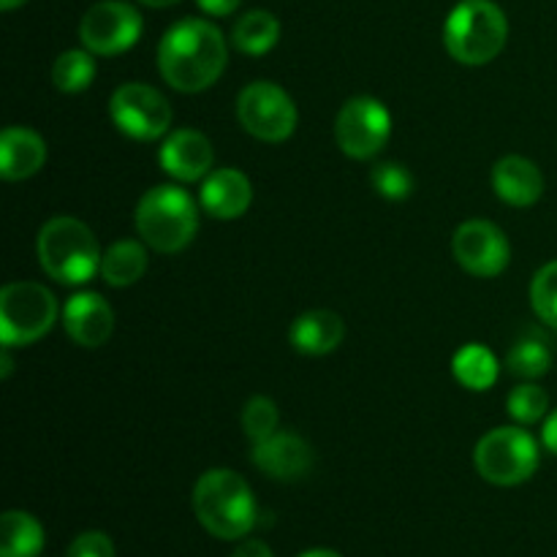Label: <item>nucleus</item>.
<instances>
[{
	"mask_svg": "<svg viewBox=\"0 0 557 557\" xmlns=\"http://www.w3.org/2000/svg\"><path fill=\"white\" fill-rule=\"evenodd\" d=\"M253 466L281 482H297L313 468V449L294 433H275L253 444Z\"/></svg>",
	"mask_w": 557,
	"mask_h": 557,
	"instance_id": "13",
	"label": "nucleus"
},
{
	"mask_svg": "<svg viewBox=\"0 0 557 557\" xmlns=\"http://www.w3.org/2000/svg\"><path fill=\"white\" fill-rule=\"evenodd\" d=\"M370 183H373V188L389 201L408 199V196H411V190H413L411 172H408V169L403 166V163H397V161L379 163V166L370 172Z\"/></svg>",
	"mask_w": 557,
	"mask_h": 557,
	"instance_id": "28",
	"label": "nucleus"
},
{
	"mask_svg": "<svg viewBox=\"0 0 557 557\" xmlns=\"http://www.w3.org/2000/svg\"><path fill=\"white\" fill-rule=\"evenodd\" d=\"M0 375H3V379H9V375H11V354H9V346H3V370H0Z\"/></svg>",
	"mask_w": 557,
	"mask_h": 557,
	"instance_id": "34",
	"label": "nucleus"
},
{
	"mask_svg": "<svg viewBox=\"0 0 557 557\" xmlns=\"http://www.w3.org/2000/svg\"><path fill=\"white\" fill-rule=\"evenodd\" d=\"M451 370H455V379L460 381L466 389L484 392L495 384V379H498V359H495V354L490 351V348L471 343V346L460 348V351L455 354Z\"/></svg>",
	"mask_w": 557,
	"mask_h": 557,
	"instance_id": "23",
	"label": "nucleus"
},
{
	"mask_svg": "<svg viewBox=\"0 0 557 557\" xmlns=\"http://www.w3.org/2000/svg\"><path fill=\"white\" fill-rule=\"evenodd\" d=\"M65 557H114V544L107 533H82V536L74 539Z\"/></svg>",
	"mask_w": 557,
	"mask_h": 557,
	"instance_id": "30",
	"label": "nucleus"
},
{
	"mask_svg": "<svg viewBox=\"0 0 557 557\" xmlns=\"http://www.w3.org/2000/svg\"><path fill=\"white\" fill-rule=\"evenodd\" d=\"M506 364H509V373L517 375V379H539V375L553 368V348L544 337L528 335L511 346Z\"/></svg>",
	"mask_w": 557,
	"mask_h": 557,
	"instance_id": "24",
	"label": "nucleus"
},
{
	"mask_svg": "<svg viewBox=\"0 0 557 557\" xmlns=\"http://www.w3.org/2000/svg\"><path fill=\"white\" fill-rule=\"evenodd\" d=\"M253 201L250 180L237 169H218L201 185V207L218 221H234L245 215Z\"/></svg>",
	"mask_w": 557,
	"mask_h": 557,
	"instance_id": "16",
	"label": "nucleus"
},
{
	"mask_svg": "<svg viewBox=\"0 0 557 557\" xmlns=\"http://www.w3.org/2000/svg\"><path fill=\"white\" fill-rule=\"evenodd\" d=\"M243 430L253 444L277 433V406L270 397H250L243 411Z\"/></svg>",
	"mask_w": 557,
	"mask_h": 557,
	"instance_id": "27",
	"label": "nucleus"
},
{
	"mask_svg": "<svg viewBox=\"0 0 557 557\" xmlns=\"http://www.w3.org/2000/svg\"><path fill=\"white\" fill-rule=\"evenodd\" d=\"M44 528L27 511H5L0 520V557H38Z\"/></svg>",
	"mask_w": 557,
	"mask_h": 557,
	"instance_id": "20",
	"label": "nucleus"
},
{
	"mask_svg": "<svg viewBox=\"0 0 557 557\" xmlns=\"http://www.w3.org/2000/svg\"><path fill=\"white\" fill-rule=\"evenodd\" d=\"M147 270V250L145 245L134 243V239H123L114 243L107 253L101 256V277L109 286H131L139 281Z\"/></svg>",
	"mask_w": 557,
	"mask_h": 557,
	"instance_id": "21",
	"label": "nucleus"
},
{
	"mask_svg": "<svg viewBox=\"0 0 557 557\" xmlns=\"http://www.w3.org/2000/svg\"><path fill=\"white\" fill-rule=\"evenodd\" d=\"M47 161V141L30 128H5L0 136V174L9 183L27 180Z\"/></svg>",
	"mask_w": 557,
	"mask_h": 557,
	"instance_id": "18",
	"label": "nucleus"
},
{
	"mask_svg": "<svg viewBox=\"0 0 557 557\" xmlns=\"http://www.w3.org/2000/svg\"><path fill=\"white\" fill-rule=\"evenodd\" d=\"M457 264L476 277H495L509 267L511 248L506 234L490 221H468L451 237Z\"/></svg>",
	"mask_w": 557,
	"mask_h": 557,
	"instance_id": "12",
	"label": "nucleus"
},
{
	"mask_svg": "<svg viewBox=\"0 0 557 557\" xmlns=\"http://www.w3.org/2000/svg\"><path fill=\"white\" fill-rule=\"evenodd\" d=\"M141 14L123 0L96 3L79 22V41L92 54H120L141 36Z\"/></svg>",
	"mask_w": 557,
	"mask_h": 557,
	"instance_id": "11",
	"label": "nucleus"
},
{
	"mask_svg": "<svg viewBox=\"0 0 557 557\" xmlns=\"http://www.w3.org/2000/svg\"><path fill=\"white\" fill-rule=\"evenodd\" d=\"M531 302L539 319L557 330V261H549L536 272L531 283Z\"/></svg>",
	"mask_w": 557,
	"mask_h": 557,
	"instance_id": "26",
	"label": "nucleus"
},
{
	"mask_svg": "<svg viewBox=\"0 0 557 557\" xmlns=\"http://www.w3.org/2000/svg\"><path fill=\"white\" fill-rule=\"evenodd\" d=\"M199 228V212L188 190L177 185H158L141 196L136 207V232L158 253H177L188 248Z\"/></svg>",
	"mask_w": 557,
	"mask_h": 557,
	"instance_id": "5",
	"label": "nucleus"
},
{
	"mask_svg": "<svg viewBox=\"0 0 557 557\" xmlns=\"http://www.w3.org/2000/svg\"><path fill=\"white\" fill-rule=\"evenodd\" d=\"M389 134L392 114L379 98H351L335 120L337 147L348 158H357V161H368V158L379 156L386 141H389Z\"/></svg>",
	"mask_w": 557,
	"mask_h": 557,
	"instance_id": "10",
	"label": "nucleus"
},
{
	"mask_svg": "<svg viewBox=\"0 0 557 557\" xmlns=\"http://www.w3.org/2000/svg\"><path fill=\"white\" fill-rule=\"evenodd\" d=\"M194 511L207 533L223 542L248 536L259 517L248 482L228 468H212L196 482Z\"/></svg>",
	"mask_w": 557,
	"mask_h": 557,
	"instance_id": "2",
	"label": "nucleus"
},
{
	"mask_svg": "<svg viewBox=\"0 0 557 557\" xmlns=\"http://www.w3.org/2000/svg\"><path fill=\"white\" fill-rule=\"evenodd\" d=\"M215 152H212L210 139L199 131L180 128L163 141L161 147V166L169 177L177 183H196L212 169Z\"/></svg>",
	"mask_w": 557,
	"mask_h": 557,
	"instance_id": "15",
	"label": "nucleus"
},
{
	"mask_svg": "<svg viewBox=\"0 0 557 557\" xmlns=\"http://www.w3.org/2000/svg\"><path fill=\"white\" fill-rule=\"evenodd\" d=\"M547 408H549L547 392L536 384H520L509 395V413L520 424L542 422L544 413H547Z\"/></svg>",
	"mask_w": 557,
	"mask_h": 557,
	"instance_id": "29",
	"label": "nucleus"
},
{
	"mask_svg": "<svg viewBox=\"0 0 557 557\" xmlns=\"http://www.w3.org/2000/svg\"><path fill=\"white\" fill-rule=\"evenodd\" d=\"M145 5H152V9H166V5L180 3V0H141Z\"/></svg>",
	"mask_w": 557,
	"mask_h": 557,
	"instance_id": "35",
	"label": "nucleus"
},
{
	"mask_svg": "<svg viewBox=\"0 0 557 557\" xmlns=\"http://www.w3.org/2000/svg\"><path fill=\"white\" fill-rule=\"evenodd\" d=\"M226 38L207 20H180L158 44L161 76L180 92H201L226 69Z\"/></svg>",
	"mask_w": 557,
	"mask_h": 557,
	"instance_id": "1",
	"label": "nucleus"
},
{
	"mask_svg": "<svg viewBox=\"0 0 557 557\" xmlns=\"http://www.w3.org/2000/svg\"><path fill=\"white\" fill-rule=\"evenodd\" d=\"M199 3L201 11H207V14L212 16H228L237 11V5L243 3V0H196Z\"/></svg>",
	"mask_w": 557,
	"mask_h": 557,
	"instance_id": "31",
	"label": "nucleus"
},
{
	"mask_svg": "<svg viewBox=\"0 0 557 557\" xmlns=\"http://www.w3.org/2000/svg\"><path fill=\"white\" fill-rule=\"evenodd\" d=\"M544 446H547L553 455H557V408L553 413L547 417V422H544Z\"/></svg>",
	"mask_w": 557,
	"mask_h": 557,
	"instance_id": "33",
	"label": "nucleus"
},
{
	"mask_svg": "<svg viewBox=\"0 0 557 557\" xmlns=\"http://www.w3.org/2000/svg\"><path fill=\"white\" fill-rule=\"evenodd\" d=\"M277 38H281V22L270 11H248L232 30V44L245 54H267Z\"/></svg>",
	"mask_w": 557,
	"mask_h": 557,
	"instance_id": "22",
	"label": "nucleus"
},
{
	"mask_svg": "<svg viewBox=\"0 0 557 557\" xmlns=\"http://www.w3.org/2000/svg\"><path fill=\"white\" fill-rule=\"evenodd\" d=\"M346 337V324L332 310H308L292 324V346L305 357H324Z\"/></svg>",
	"mask_w": 557,
	"mask_h": 557,
	"instance_id": "19",
	"label": "nucleus"
},
{
	"mask_svg": "<svg viewBox=\"0 0 557 557\" xmlns=\"http://www.w3.org/2000/svg\"><path fill=\"white\" fill-rule=\"evenodd\" d=\"M109 114L125 136L139 141L161 139L172 125V103L156 87L128 82L114 90Z\"/></svg>",
	"mask_w": 557,
	"mask_h": 557,
	"instance_id": "9",
	"label": "nucleus"
},
{
	"mask_svg": "<svg viewBox=\"0 0 557 557\" xmlns=\"http://www.w3.org/2000/svg\"><path fill=\"white\" fill-rule=\"evenodd\" d=\"M237 117L250 136L261 141H286L297 128V107L283 87L250 82L237 98Z\"/></svg>",
	"mask_w": 557,
	"mask_h": 557,
	"instance_id": "8",
	"label": "nucleus"
},
{
	"mask_svg": "<svg viewBox=\"0 0 557 557\" xmlns=\"http://www.w3.org/2000/svg\"><path fill=\"white\" fill-rule=\"evenodd\" d=\"M96 60L85 49H69L52 65V82L60 92H82L92 85Z\"/></svg>",
	"mask_w": 557,
	"mask_h": 557,
	"instance_id": "25",
	"label": "nucleus"
},
{
	"mask_svg": "<svg viewBox=\"0 0 557 557\" xmlns=\"http://www.w3.org/2000/svg\"><path fill=\"white\" fill-rule=\"evenodd\" d=\"M38 264L52 281L82 286L101 272V248L90 228L76 218H52L41 226L36 243Z\"/></svg>",
	"mask_w": 557,
	"mask_h": 557,
	"instance_id": "3",
	"label": "nucleus"
},
{
	"mask_svg": "<svg viewBox=\"0 0 557 557\" xmlns=\"http://www.w3.org/2000/svg\"><path fill=\"white\" fill-rule=\"evenodd\" d=\"M63 324L76 346L98 348L112 337L114 313L101 294L82 292L65 302Z\"/></svg>",
	"mask_w": 557,
	"mask_h": 557,
	"instance_id": "14",
	"label": "nucleus"
},
{
	"mask_svg": "<svg viewBox=\"0 0 557 557\" xmlns=\"http://www.w3.org/2000/svg\"><path fill=\"white\" fill-rule=\"evenodd\" d=\"M58 302L41 283H9L0 292V341L3 346H30L52 330Z\"/></svg>",
	"mask_w": 557,
	"mask_h": 557,
	"instance_id": "7",
	"label": "nucleus"
},
{
	"mask_svg": "<svg viewBox=\"0 0 557 557\" xmlns=\"http://www.w3.org/2000/svg\"><path fill=\"white\" fill-rule=\"evenodd\" d=\"M299 557H341V555L332 553V549H310V553H305Z\"/></svg>",
	"mask_w": 557,
	"mask_h": 557,
	"instance_id": "36",
	"label": "nucleus"
},
{
	"mask_svg": "<svg viewBox=\"0 0 557 557\" xmlns=\"http://www.w3.org/2000/svg\"><path fill=\"white\" fill-rule=\"evenodd\" d=\"M493 188L511 207H531L544 196V174L522 156H506L493 169Z\"/></svg>",
	"mask_w": 557,
	"mask_h": 557,
	"instance_id": "17",
	"label": "nucleus"
},
{
	"mask_svg": "<svg viewBox=\"0 0 557 557\" xmlns=\"http://www.w3.org/2000/svg\"><path fill=\"white\" fill-rule=\"evenodd\" d=\"M509 38V22L493 0H462L446 20L444 41L451 58L466 65H484L500 54Z\"/></svg>",
	"mask_w": 557,
	"mask_h": 557,
	"instance_id": "4",
	"label": "nucleus"
},
{
	"mask_svg": "<svg viewBox=\"0 0 557 557\" xmlns=\"http://www.w3.org/2000/svg\"><path fill=\"white\" fill-rule=\"evenodd\" d=\"M232 557H272V553L264 542H245V544H239L237 553H234Z\"/></svg>",
	"mask_w": 557,
	"mask_h": 557,
	"instance_id": "32",
	"label": "nucleus"
},
{
	"mask_svg": "<svg viewBox=\"0 0 557 557\" xmlns=\"http://www.w3.org/2000/svg\"><path fill=\"white\" fill-rule=\"evenodd\" d=\"M479 476L498 487L528 482L539 468V444L522 428H495L484 435L473 451Z\"/></svg>",
	"mask_w": 557,
	"mask_h": 557,
	"instance_id": "6",
	"label": "nucleus"
},
{
	"mask_svg": "<svg viewBox=\"0 0 557 557\" xmlns=\"http://www.w3.org/2000/svg\"><path fill=\"white\" fill-rule=\"evenodd\" d=\"M22 3H25V0H0V9H3V11H14V9H20Z\"/></svg>",
	"mask_w": 557,
	"mask_h": 557,
	"instance_id": "37",
	"label": "nucleus"
}]
</instances>
